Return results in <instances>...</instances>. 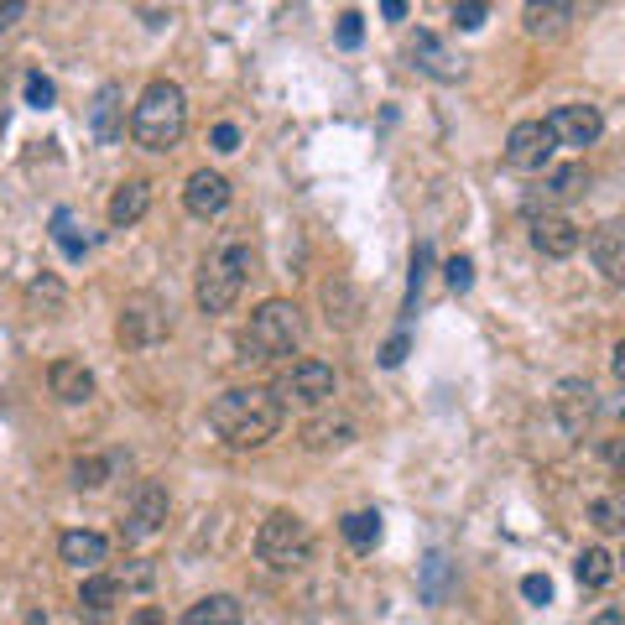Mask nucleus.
<instances>
[{
  "mask_svg": "<svg viewBox=\"0 0 625 625\" xmlns=\"http://www.w3.org/2000/svg\"><path fill=\"white\" fill-rule=\"evenodd\" d=\"M282 423H288V402L271 386H230L209 402V427L230 448H261L282 433Z\"/></svg>",
  "mask_w": 625,
  "mask_h": 625,
  "instance_id": "1",
  "label": "nucleus"
},
{
  "mask_svg": "<svg viewBox=\"0 0 625 625\" xmlns=\"http://www.w3.org/2000/svg\"><path fill=\"white\" fill-rule=\"evenodd\" d=\"M255 271V240L251 235H220V245L203 255L199 266V308L203 313H230Z\"/></svg>",
  "mask_w": 625,
  "mask_h": 625,
  "instance_id": "2",
  "label": "nucleus"
},
{
  "mask_svg": "<svg viewBox=\"0 0 625 625\" xmlns=\"http://www.w3.org/2000/svg\"><path fill=\"white\" fill-rule=\"evenodd\" d=\"M188 131V94L172 79H152L131 110V141L147 152H172Z\"/></svg>",
  "mask_w": 625,
  "mask_h": 625,
  "instance_id": "3",
  "label": "nucleus"
},
{
  "mask_svg": "<svg viewBox=\"0 0 625 625\" xmlns=\"http://www.w3.org/2000/svg\"><path fill=\"white\" fill-rule=\"evenodd\" d=\"M298 344H303V308L292 298H266L240 329V360H255V365L288 360Z\"/></svg>",
  "mask_w": 625,
  "mask_h": 625,
  "instance_id": "4",
  "label": "nucleus"
},
{
  "mask_svg": "<svg viewBox=\"0 0 625 625\" xmlns=\"http://www.w3.org/2000/svg\"><path fill=\"white\" fill-rule=\"evenodd\" d=\"M255 558L266 563L271 574H292L313 558V532L298 511H271L261 532H255Z\"/></svg>",
  "mask_w": 625,
  "mask_h": 625,
  "instance_id": "5",
  "label": "nucleus"
},
{
  "mask_svg": "<svg viewBox=\"0 0 625 625\" xmlns=\"http://www.w3.org/2000/svg\"><path fill=\"white\" fill-rule=\"evenodd\" d=\"M168 511H172V495L162 480H141L131 495V506H125V522H120V532H125V542H147L157 537L162 526H168Z\"/></svg>",
  "mask_w": 625,
  "mask_h": 625,
  "instance_id": "6",
  "label": "nucleus"
},
{
  "mask_svg": "<svg viewBox=\"0 0 625 625\" xmlns=\"http://www.w3.org/2000/svg\"><path fill=\"white\" fill-rule=\"evenodd\" d=\"M553 152H558V141H553V131H547L542 120H516L501 157H506L511 172H547Z\"/></svg>",
  "mask_w": 625,
  "mask_h": 625,
  "instance_id": "7",
  "label": "nucleus"
},
{
  "mask_svg": "<svg viewBox=\"0 0 625 625\" xmlns=\"http://www.w3.org/2000/svg\"><path fill=\"white\" fill-rule=\"evenodd\" d=\"M547 131H553V141L558 147H568V152H584V147H594L599 135H605V115H599V104H558L553 115L542 120Z\"/></svg>",
  "mask_w": 625,
  "mask_h": 625,
  "instance_id": "8",
  "label": "nucleus"
},
{
  "mask_svg": "<svg viewBox=\"0 0 625 625\" xmlns=\"http://www.w3.org/2000/svg\"><path fill=\"white\" fill-rule=\"evenodd\" d=\"M334 391H339L334 365H323V360H298V365L282 375L276 396H282V402H298V406H323Z\"/></svg>",
  "mask_w": 625,
  "mask_h": 625,
  "instance_id": "9",
  "label": "nucleus"
},
{
  "mask_svg": "<svg viewBox=\"0 0 625 625\" xmlns=\"http://www.w3.org/2000/svg\"><path fill=\"white\" fill-rule=\"evenodd\" d=\"M584 188H589V172L578 168V162H568V168H553V172H542V183L522 199L526 220H532V214H558V203L578 199Z\"/></svg>",
  "mask_w": 625,
  "mask_h": 625,
  "instance_id": "10",
  "label": "nucleus"
},
{
  "mask_svg": "<svg viewBox=\"0 0 625 625\" xmlns=\"http://www.w3.org/2000/svg\"><path fill=\"white\" fill-rule=\"evenodd\" d=\"M172 323L168 313H162V303L157 298H125V308H120V344H131V350H152L157 339L168 334Z\"/></svg>",
  "mask_w": 625,
  "mask_h": 625,
  "instance_id": "11",
  "label": "nucleus"
},
{
  "mask_svg": "<svg viewBox=\"0 0 625 625\" xmlns=\"http://www.w3.org/2000/svg\"><path fill=\"white\" fill-rule=\"evenodd\" d=\"M406 58H412L417 73L438 79V84H458V79H464V58H458L438 32H417L412 42H406Z\"/></svg>",
  "mask_w": 625,
  "mask_h": 625,
  "instance_id": "12",
  "label": "nucleus"
},
{
  "mask_svg": "<svg viewBox=\"0 0 625 625\" xmlns=\"http://www.w3.org/2000/svg\"><path fill=\"white\" fill-rule=\"evenodd\" d=\"M183 209L193 220H220L224 209H230V178L214 168H199L183 188Z\"/></svg>",
  "mask_w": 625,
  "mask_h": 625,
  "instance_id": "13",
  "label": "nucleus"
},
{
  "mask_svg": "<svg viewBox=\"0 0 625 625\" xmlns=\"http://www.w3.org/2000/svg\"><path fill=\"white\" fill-rule=\"evenodd\" d=\"M594 412H599V402H594L589 381H558V391H553V417H558V427L568 438H578L594 423Z\"/></svg>",
  "mask_w": 625,
  "mask_h": 625,
  "instance_id": "14",
  "label": "nucleus"
},
{
  "mask_svg": "<svg viewBox=\"0 0 625 625\" xmlns=\"http://www.w3.org/2000/svg\"><path fill=\"white\" fill-rule=\"evenodd\" d=\"M532 245L542 255H553V261H568L584 245V230L568 214H532Z\"/></svg>",
  "mask_w": 625,
  "mask_h": 625,
  "instance_id": "15",
  "label": "nucleus"
},
{
  "mask_svg": "<svg viewBox=\"0 0 625 625\" xmlns=\"http://www.w3.org/2000/svg\"><path fill=\"white\" fill-rule=\"evenodd\" d=\"M89 131H94L100 147H115L120 135H125V89H120L115 79L100 84V94H94V104H89Z\"/></svg>",
  "mask_w": 625,
  "mask_h": 625,
  "instance_id": "16",
  "label": "nucleus"
},
{
  "mask_svg": "<svg viewBox=\"0 0 625 625\" xmlns=\"http://www.w3.org/2000/svg\"><path fill=\"white\" fill-rule=\"evenodd\" d=\"M589 261L605 282H621L625 288V220H605L589 235Z\"/></svg>",
  "mask_w": 625,
  "mask_h": 625,
  "instance_id": "17",
  "label": "nucleus"
},
{
  "mask_svg": "<svg viewBox=\"0 0 625 625\" xmlns=\"http://www.w3.org/2000/svg\"><path fill=\"white\" fill-rule=\"evenodd\" d=\"M120 594H125V584H120V578H110V574H89L84 584H79V621L104 625L110 615H115Z\"/></svg>",
  "mask_w": 625,
  "mask_h": 625,
  "instance_id": "18",
  "label": "nucleus"
},
{
  "mask_svg": "<svg viewBox=\"0 0 625 625\" xmlns=\"http://www.w3.org/2000/svg\"><path fill=\"white\" fill-rule=\"evenodd\" d=\"M48 386L52 396L63 406H84L89 396H94V375H89L84 360H52L48 365Z\"/></svg>",
  "mask_w": 625,
  "mask_h": 625,
  "instance_id": "19",
  "label": "nucleus"
},
{
  "mask_svg": "<svg viewBox=\"0 0 625 625\" xmlns=\"http://www.w3.org/2000/svg\"><path fill=\"white\" fill-rule=\"evenodd\" d=\"M58 558L68 568H79V574H100V563L110 558V542L100 532H63L58 537Z\"/></svg>",
  "mask_w": 625,
  "mask_h": 625,
  "instance_id": "20",
  "label": "nucleus"
},
{
  "mask_svg": "<svg viewBox=\"0 0 625 625\" xmlns=\"http://www.w3.org/2000/svg\"><path fill=\"white\" fill-rule=\"evenodd\" d=\"M147 209H152V183H147V178H125V183L110 193V224H115V230L141 224Z\"/></svg>",
  "mask_w": 625,
  "mask_h": 625,
  "instance_id": "21",
  "label": "nucleus"
},
{
  "mask_svg": "<svg viewBox=\"0 0 625 625\" xmlns=\"http://www.w3.org/2000/svg\"><path fill=\"white\" fill-rule=\"evenodd\" d=\"M522 17H526V32H532V37H547V42H553V37H563L568 27H574L578 6H568V0H532Z\"/></svg>",
  "mask_w": 625,
  "mask_h": 625,
  "instance_id": "22",
  "label": "nucleus"
},
{
  "mask_svg": "<svg viewBox=\"0 0 625 625\" xmlns=\"http://www.w3.org/2000/svg\"><path fill=\"white\" fill-rule=\"evenodd\" d=\"M350 443H355V423H350V417H313V423L303 427V448H313V454L350 448Z\"/></svg>",
  "mask_w": 625,
  "mask_h": 625,
  "instance_id": "23",
  "label": "nucleus"
},
{
  "mask_svg": "<svg viewBox=\"0 0 625 625\" xmlns=\"http://www.w3.org/2000/svg\"><path fill=\"white\" fill-rule=\"evenodd\" d=\"M183 625H245V609H240L235 594H203L183 615Z\"/></svg>",
  "mask_w": 625,
  "mask_h": 625,
  "instance_id": "24",
  "label": "nucleus"
},
{
  "mask_svg": "<svg viewBox=\"0 0 625 625\" xmlns=\"http://www.w3.org/2000/svg\"><path fill=\"white\" fill-rule=\"evenodd\" d=\"M339 537L350 542L355 553H371L375 542H381V511H350V516L339 522Z\"/></svg>",
  "mask_w": 625,
  "mask_h": 625,
  "instance_id": "25",
  "label": "nucleus"
},
{
  "mask_svg": "<svg viewBox=\"0 0 625 625\" xmlns=\"http://www.w3.org/2000/svg\"><path fill=\"white\" fill-rule=\"evenodd\" d=\"M574 574H578L584 589H605L609 578H615V558H609L605 547H584V553L574 558Z\"/></svg>",
  "mask_w": 625,
  "mask_h": 625,
  "instance_id": "26",
  "label": "nucleus"
},
{
  "mask_svg": "<svg viewBox=\"0 0 625 625\" xmlns=\"http://www.w3.org/2000/svg\"><path fill=\"white\" fill-rule=\"evenodd\" d=\"M52 240H58V251H63L68 261H84L89 240L79 235V220H73V209H58V214H52Z\"/></svg>",
  "mask_w": 625,
  "mask_h": 625,
  "instance_id": "27",
  "label": "nucleus"
},
{
  "mask_svg": "<svg viewBox=\"0 0 625 625\" xmlns=\"http://www.w3.org/2000/svg\"><path fill=\"white\" fill-rule=\"evenodd\" d=\"M427 266H433V240H423V245L412 251V276H406V303H402V313H417V298H423Z\"/></svg>",
  "mask_w": 625,
  "mask_h": 625,
  "instance_id": "28",
  "label": "nucleus"
},
{
  "mask_svg": "<svg viewBox=\"0 0 625 625\" xmlns=\"http://www.w3.org/2000/svg\"><path fill=\"white\" fill-rule=\"evenodd\" d=\"M443 594H448V558H443V553H427V563H423V599H427V605H443Z\"/></svg>",
  "mask_w": 625,
  "mask_h": 625,
  "instance_id": "29",
  "label": "nucleus"
},
{
  "mask_svg": "<svg viewBox=\"0 0 625 625\" xmlns=\"http://www.w3.org/2000/svg\"><path fill=\"white\" fill-rule=\"evenodd\" d=\"M589 522L599 532H625V495H599L589 506Z\"/></svg>",
  "mask_w": 625,
  "mask_h": 625,
  "instance_id": "30",
  "label": "nucleus"
},
{
  "mask_svg": "<svg viewBox=\"0 0 625 625\" xmlns=\"http://www.w3.org/2000/svg\"><path fill=\"white\" fill-rule=\"evenodd\" d=\"M110 470H115V458H79V464H73V485H79V491H100Z\"/></svg>",
  "mask_w": 625,
  "mask_h": 625,
  "instance_id": "31",
  "label": "nucleus"
},
{
  "mask_svg": "<svg viewBox=\"0 0 625 625\" xmlns=\"http://www.w3.org/2000/svg\"><path fill=\"white\" fill-rule=\"evenodd\" d=\"M334 42L344 52H355L360 42H365V17H360V11H344V17H339V27H334Z\"/></svg>",
  "mask_w": 625,
  "mask_h": 625,
  "instance_id": "32",
  "label": "nucleus"
},
{
  "mask_svg": "<svg viewBox=\"0 0 625 625\" xmlns=\"http://www.w3.org/2000/svg\"><path fill=\"white\" fill-rule=\"evenodd\" d=\"M27 104H32V110H52V104H58V89H52V79H42V73H27Z\"/></svg>",
  "mask_w": 625,
  "mask_h": 625,
  "instance_id": "33",
  "label": "nucleus"
},
{
  "mask_svg": "<svg viewBox=\"0 0 625 625\" xmlns=\"http://www.w3.org/2000/svg\"><path fill=\"white\" fill-rule=\"evenodd\" d=\"M443 276H448V288H454V292H470L474 288V261H470V255H454V261L443 266Z\"/></svg>",
  "mask_w": 625,
  "mask_h": 625,
  "instance_id": "34",
  "label": "nucleus"
},
{
  "mask_svg": "<svg viewBox=\"0 0 625 625\" xmlns=\"http://www.w3.org/2000/svg\"><path fill=\"white\" fill-rule=\"evenodd\" d=\"M485 17H491V11H485V6H474V0L454 6V27H458V32H480V27H485Z\"/></svg>",
  "mask_w": 625,
  "mask_h": 625,
  "instance_id": "35",
  "label": "nucleus"
},
{
  "mask_svg": "<svg viewBox=\"0 0 625 625\" xmlns=\"http://www.w3.org/2000/svg\"><path fill=\"white\" fill-rule=\"evenodd\" d=\"M406 350H412V334L402 329V334H391V339H386V350H381V365H386V371H396V365L406 360Z\"/></svg>",
  "mask_w": 625,
  "mask_h": 625,
  "instance_id": "36",
  "label": "nucleus"
},
{
  "mask_svg": "<svg viewBox=\"0 0 625 625\" xmlns=\"http://www.w3.org/2000/svg\"><path fill=\"white\" fill-rule=\"evenodd\" d=\"M522 594L532 599V605H547V599H553V578H547V574H526L522 578Z\"/></svg>",
  "mask_w": 625,
  "mask_h": 625,
  "instance_id": "37",
  "label": "nucleus"
},
{
  "mask_svg": "<svg viewBox=\"0 0 625 625\" xmlns=\"http://www.w3.org/2000/svg\"><path fill=\"white\" fill-rule=\"evenodd\" d=\"M209 141H214V152H224V157H230V152H240V125H230V120H220Z\"/></svg>",
  "mask_w": 625,
  "mask_h": 625,
  "instance_id": "38",
  "label": "nucleus"
},
{
  "mask_svg": "<svg viewBox=\"0 0 625 625\" xmlns=\"http://www.w3.org/2000/svg\"><path fill=\"white\" fill-rule=\"evenodd\" d=\"M32 298H37V303H48V308H58V303H63V282H52V276H37V282H32Z\"/></svg>",
  "mask_w": 625,
  "mask_h": 625,
  "instance_id": "39",
  "label": "nucleus"
},
{
  "mask_svg": "<svg viewBox=\"0 0 625 625\" xmlns=\"http://www.w3.org/2000/svg\"><path fill=\"white\" fill-rule=\"evenodd\" d=\"M21 17H27V6H21V0H0V32H6V27H17Z\"/></svg>",
  "mask_w": 625,
  "mask_h": 625,
  "instance_id": "40",
  "label": "nucleus"
},
{
  "mask_svg": "<svg viewBox=\"0 0 625 625\" xmlns=\"http://www.w3.org/2000/svg\"><path fill=\"white\" fill-rule=\"evenodd\" d=\"M131 625H168V621H162V609H157V605H141L131 615Z\"/></svg>",
  "mask_w": 625,
  "mask_h": 625,
  "instance_id": "41",
  "label": "nucleus"
},
{
  "mask_svg": "<svg viewBox=\"0 0 625 625\" xmlns=\"http://www.w3.org/2000/svg\"><path fill=\"white\" fill-rule=\"evenodd\" d=\"M381 17H386V21H406V0H386V6H381Z\"/></svg>",
  "mask_w": 625,
  "mask_h": 625,
  "instance_id": "42",
  "label": "nucleus"
},
{
  "mask_svg": "<svg viewBox=\"0 0 625 625\" xmlns=\"http://www.w3.org/2000/svg\"><path fill=\"white\" fill-rule=\"evenodd\" d=\"M589 625H625V615H621V609H599Z\"/></svg>",
  "mask_w": 625,
  "mask_h": 625,
  "instance_id": "43",
  "label": "nucleus"
},
{
  "mask_svg": "<svg viewBox=\"0 0 625 625\" xmlns=\"http://www.w3.org/2000/svg\"><path fill=\"white\" fill-rule=\"evenodd\" d=\"M609 371H615V375H621V381H625V339H621V344H615V355H609Z\"/></svg>",
  "mask_w": 625,
  "mask_h": 625,
  "instance_id": "44",
  "label": "nucleus"
},
{
  "mask_svg": "<svg viewBox=\"0 0 625 625\" xmlns=\"http://www.w3.org/2000/svg\"><path fill=\"white\" fill-rule=\"evenodd\" d=\"M609 464H615V470L625 474V443H615V448H609Z\"/></svg>",
  "mask_w": 625,
  "mask_h": 625,
  "instance_id": "45",
  "label": "nucleus"
},
{
  "mask_svg": "<svg viewBox=\"0 0 625 625\" xmlns=\"http://www.w3.org/2000/svg\"><path fill=\"white\" fill-rule=\"evenodd\" d=\"M621 563H625V553H621Z\"/></svg>",
  "mask_w": 625,
  "mask_h": 625,
  "instance_id": "46",
  "label": "nucleus"
}]
</instances>
